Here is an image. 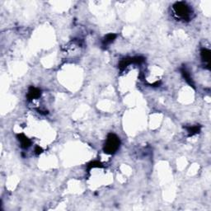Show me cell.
Returning <instances> with one entry per match:
<instances>
[{"instance_id":"obj_5","label":"cell","mask_w":211,"mask_h":211,"mask_svg":"<svg viewBox=\"0 0 211 211\" xmlns=\"http://www.w3.org/2000/svg\"><path fill=\"white\" fill-rule=\"evenodd\" d=\"M201 58L203 61L209 65V59H210V51L207 49H203L201 50Z\"/></svg>"},{"instance_id":"obj_6","label":"cell","mask_w":211,"mask_h":211,"mask_svg":"<svg viewBox=\"0 0 211 211\" xmlns=\"http://www.w3.org/2000/svg\"><path fill=\"white\" fill-rule=\"evenodd\" d=\"M115 37H116V35L115 34H108L104 38V40H103V46H107L109 44H111L113 40H115Z\"/></svg>"},{"instance_id":"obj_1","label":"cell","mask_w":211,"mask_h":211,"mask_svg":"<svg viewBox=\"0 0 211 211\" xmlns=\"http://www.w3.org/2000/svg\"><path fill=\"white\" fill-rule=\"evenodd\" d=\"M120 143H121V142H120L118 137L114 134H110L105 143L104 150L107 153H114L119 149Z\"/></svg>"},{"instance_id":"obj_7","label":"cell","mask_w":211,"mask_h":211,"mask_svg":"<svg viewBox=\"0 0 211 211\" xmlns=\"http://www.w3.org/2000/svg\"><path fill=\"white\" fill-rule=\"evenodd\" d=\"M199 131H200V127H198V126H193V127L188 128V132H189L191 135L194 134L199 133Z\"/></svg>"},{"instance_id":"obj_2","label":"cell","mask_w":211,"mask_h":211,"mask_svg":"<svg viewBox=\"0 0 211 211\" xmlns=\"http://www.w3.org/2000/svg\"><path fill=\"white\" fill-rule=\"evenodd\" d=\"M173 9L175 13L179 17L182 19H189L191 9L185 3H183V2L177 3L173 6Z\"/></svg>"},{"instance_id":"obj_4","label":"cell","mask_w":211,"mask_h":211,"mask_svg":"<svg viewBox=\"0 0 211 211\" xmlns=\"http://www.w3.org/2000/svg\"><path fill=\"white\" fill-rule=\"evenodd\" d=\"M18 138V140H20V142H21L22 148L27 149V148H28L29 146L31 145V141L28 140L27 138L24 134H19Z\"/></svg>"},{"instance_id":"obj_3","label":"cell","mask_w":211,"mask_h":211,"mask_svg":"<svg viewBox=\"0 0 211 211\" xmlns=\"http://www.w3.org/2000/svg\"><path fill=\"white\" fill-rule=\"evenodd\" d=\"M40 95V91L36 87H31L28 92L27 96L29 99H36L39 97Z\"/></svg>"}]
</instances>
